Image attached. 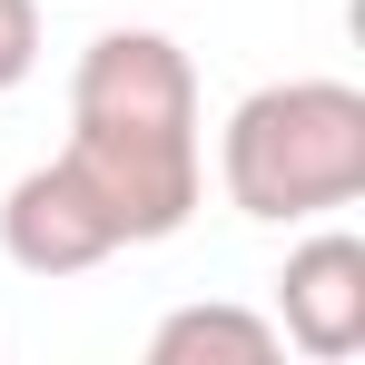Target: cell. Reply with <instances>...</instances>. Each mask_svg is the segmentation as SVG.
Returning a JSON list of instances; mask_svg holds the SVG:
<instances>
[{"mask_svg":"<svg viewBox=\"0 0 365 365\" xmlns=\"http://www.w3.org/2000/svg\"><path fill=\"white\" fill-rule=\"evenodd\" d=\"M69 168L109 207L119 247H158L197 217V69L168 30H99L69 69Z\"/></svg>","mask_w":365,"mask_h":365,"instance_id":"obj_1","label":"cell"},{"mask_svg":"<svg viewBox=\"0 0 365 365\" xmlns=\"http://www.w3.org/2000/svg\"><path fill=\"white\" fill-rule=\"evenodd\" d=\"M217 187L257 227H306L365 197V89L356 79H267L217 128Z\"/></svg>","mask_w":365,"mask_h":365,"instance_id":"obj_2","label":"cell"},{"mask_svg":"<svg viewBox=\"0 0 365 365\" xmlns=\"http://www.w3.org/2000/svg\"><path fill=\"white\" fill-rule=\"evenodd\" d=\"M0 257H10L20 277H89V267L119 257V227H109V207L79 187L69 158H40V168H20L10 197H0Z\"/></svg>","mask_w":365,"mask_h":365,"instance_id":"obj_3","label":"cell"},{"mask_svg":"<svg viewBox=\"0 0 365 365\" xmlns=\"http://www.w3.org/2000/svg\"><path fill=\"white\" fill-rule=\"evenodd\" d=\"M277 336L316 365H346L365 346V237L356 227H316L306 247H287V267H277Z\"/></svg>","mask_w":365,"mask_h":365,"instance_id":"obj_4","label":"cell"},{"mask_svg":"<svg viewBox=\"0 0 365 365\" xmlns=\"http://www.w3.org/2000/svg\"><path fill=\"white\" fill-rule=\"evenodd\" d=\"M148 356L158 365H277L287 356V336H277V316H247V306H178V316H158V336H148Z\"/></svg>","mask_w":365,"mask_h":365,"instance_id":"obj_5","label":"cell"},{"mask_svg":"<svg viewBox=\"0 0 365 365\" xmlns=\"http://www.w3.org/2000/svg\"><path fill=\"white\" fill-rule=\"evenodd\" d=\"M40 69V0H0V99Z\"/></svg>","mask_w":365,"mask_h":365,"instance_id":"obj_6","label":"cell"}]
</instances>
